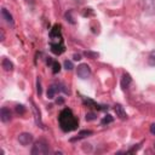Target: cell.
Returning a JSON list of instances; mask_svg holds the SVG:
<instances>
[{"label":"cell","mask_w":155,"mask_h":155,"mask_svg":"<svg viewBox=\"0 0 155 155\" xmlns=\"http://www.w3.org/2000/svg\"><path fill=\"white\" fill-rule=\"evenodd\" d=\"M59 125L63 128V131H73L78 126V120L73 115L70 109H64L62 110L59 115Z\"/></svg>","instance_id":"6da1fadb"},{"label":"cell","mask_w":155,"mask_h":155,"mask_svg":"<svg viewBox=\"0 0 155 155\" xmlns=\"http://www.w3.org/2000/svg\"><path fill=\"white\" fill-rule=\"evenodd\" d=\"M48 151H50V148H48L47 142L41 139V140H38L33 145L31 155H44V154H48Z\"/></svg>","instance_id":"7a4b0ae2"},{"label":"cell","mask_w":155,"mask_h":155,"mask_svg":"<svg viewBox=\"0 0 155 155\" xmlns=\"http://www.w3.org/2000/svg\"><path fill=\"white\" fill-rule=\"evenodd\" d=\"M76 74H78V76L80 79H88L91 76V68H90V65H87L85 63H81L76 68Z\"/></svg>","instance_id":"3957f363"},{"label":"cell","mask_w":155,"mask_h":155,"mask_svg":"<svg viewBox=\"0 0 155 155\" xmlns=\"http://www.w3.org/2000/svg\"><path fill=\"white\" fill-rule=\"evenodd\" d=\"M18 142L22 145H29L33 142V134L28 133V132H23V133H21L18 136Z\"/></svg>","instance_id":"277c9868"},{"label":"cell","mask_w":155,"mask_h":155,"mask_svg":"<svg viewBox=\"0 0 155 155\" xmlns=\"http://www.w3.org/2000/svg\"><path fill=\"white\" fill-rule=\"evenodd\" d=\"M0 119H1L2 122H8V121H11V119H12V113H11V110H10L8 108H6V107H2V108L0 109Z\"/></svg>","instance_id":"5b68a950"},{"label":"cell","mask_w":155,"mask_h":155,"mask_svg":"<svg viewBox=\"0 0 155 155\" xmlns=\"http://www.w3.org/2000/svg\"><path fill=\"white\" fill-rule=\"evenodd\" d=\"M1 16H2V18H4L8 24H11V25L13 24V17H12V15H11L5 7L1 8Z\"/></svg>","instance_id":"8992f818"},{"label":"cell","mask_w":155,"mask_h":155,"mask_svg":"<svg viewBox=\"0 0 155 155\" xmlns=\"http://www.w3.org/2000/svg\"><path fill=\"white\" fill-rule=\"evenodd\" d=\"M114 110H115V113H116V116H119L121 120L127 119V114H126V111L124 110V108H122L120 104H116L115 108H114Z\"/></svg>","instance_id":"52a82bcc"},{"label":"cell","mask_w":155,"mask_h":155,"mask_svg":"<svg viewBox=\"0 0 155 155\" xmlns=\"http://www.w3.org/2000/svg\"><path fill=\"white\" fill-rule=\"evenodd\" d=\"M31 108H33V111H34V117H35V122H36V125H39L40 127H42L41 117H40V113H39V110H38L36 105H35L33 102H31Z\"/></svg>","instance_id":"ba28073f"},{"label":"cell","mask_w":155,"mask_h":155,"mask_svg":"<svg viewBox=\"0 0 155 155\" xmlns=\"http://www.w3.org/2000/svg\"><path fill=\"white\" fill-rule=\"evenodd\" d=\"M1 65H2L4 70H6V71H11L13 69V64H12V62L8 58H4L1 61Z\"/></svg>","instance_id":"9c48e42d"},{"label":"cell","mask_w":155,"mask_h":155,"mask_svg":"<svg viewBox=\"0 0 155 155\" xmlns=\"http://www.w3.org/2000/svg\"><path fill=\"white\" fill-rule=\"evenodd\" d=\"M130 84H131V76L128 74H124L122 75V79H121V86H122V88H127Z\"/></svg>","instance_id":"30bf717a"},{"label":"cell","mask_w":155,"mask_h":155,"mask_svg":"<svg viewBox=\"0 0 155 155\" xmlns=\"http://www.w3.org/2000/svg\"><path fill=\"white\" fill-rule=\"evenodd\" d=\"M57 91H58V88H56V86H50V87H48V90H47V97H48L50 99L54 98V96H56Z\"/></svg>","instance_id":"8fae6325"},{"label":"cell","mask_w":155,"mask_h":155,"mask_svg":"<svg viewBox=\"0 0 155 155\" xmlns=\"http://www.w3.org/2000/svg\"><path fill=\"white\" fill-rule=\"evenodd\" d=\"M88 134H92V131H90V130H85V131H81V132L78 134V137H76V138H73L71 140L81 139V138H84V137H86V136H88Z\"/></svg>","instance_id":"7c38bea8"},{"label":"cell","mask_w":155,"mask_h":155,"mask_svg":"<svg viewBox=\"0 0 155 155\" xmlns=\"http://www.w3.org/2000/svg\"><path fill=\"white\" fill-rule=\"evenodd\" d=\"M59 70H61L59 63H58V62H53V63H52V73H53V74H57Z\"/></svg>","instance_id":"4fadbf2b"},{"label":"cell","mask_w":155,"mask_h":155,"mask_svg":"<svg viewBox=\"0 0 155 155\" xmlns=\"http://www.w3.org/2000/svg\"><path fill=\"white\" fill-rule=\"evenodd\" d=\"M16 113L19 114V115H23L25 113V108L22 104H18V105H16Z\"/></svg>","instance_id":"5bb4252c"},{"label":"cell","mask_w":155,"mask_h":155,"mask_svg":"<svg viewBox=\"0 0 155 155\" xmlns=\"http://www.w3.org/2000/svg\"><path fill=\"white\" fill-rule=\"evenodd\" d=\"M148 63L150 65H155V51H153L150 54H149V58H148Z\"/></svg>","instance_id":"9a60e30c"},{"label":"cell","mask_w":155,"mask_h":155,"mask_svg":"<svg viewBox=\"0 0 155 155\" xmlns=\"http://www.w3.org/2000/svg\"><path fill=\"white\" fill-rule=\"evenodd\" d=\"M94 119H97V115H96L94 113H87V114H86V120H87V121H92V120H94Z\"/></svg>","instance_id":"2e32d148"},{"label":"cell","mask_w":155,"mask_h":155,"mask_svg":"<svg viewBox=\"0 0 155 155\" xmlns=\"http://www.w3.org/2000/svg\"><path fill=\"white\" fill-rule=\"evenodd\" d=\"M110 122H113V117H111V115H107V116L103 117V120H102V124H103V125H105V124H110Z\"/></svg>","instance_id":"e0dca14e"},{"label":"cell","mask_w":155,"mask_h":155,"mask_svg":"<svg viewBox=\"0 0 155 155\" xmlns=\"http://www.w3.org/2000/svg\"><path fill=\"white\" fill-rule=\"evenodd\" d=\"M85 56H86V57H91V58H97V57H98V53L91 52V51H86V52H85Z\"/></svg>","instance_id":"ac0fdd59"},{"label":"cell","mask_w":155,"mask_h":155,"mask_svg":"<svg viewBox=\"0 0 155 155\" xmlns=\"http://www.w3.org/2000/svg\"><path fill=\"white\" fill-rule=\"evenodd\" d=\"M64 68H65L67 70H71L74 67H73V63H71L70 61H64Z\"/></svg>","instance_id":"d6986e66"},{"label":"cell","mask_w":155,"mask_h":155,"mask_svg":"<svg viewBox=\"0 0 155 155\" xmlns=\"http://www.w3.org/2000/svg\"><path fill=\"white\" fill-rule=\"evenodd\" d=\"M36 91H38V94H39V96H41L42 90H41V82H40V80H39V79L36 80Z\"/></svg>","instance_id":"ffe728a7"},{"label":"cell","mask_w":155,"mask_h":155,"mask_svg":"<svg viewBox=\"0 0 155 155\" xmlns=\"http://www.w3.org/2000/svg\"><path fill=\"white\" fill-rule=\"evenodd\" d=\"M150 133L151 134H155V124L150 125Z\"/></svg>","instance_id":"44dd1931"},{"label":"cell","mask_w":155,"mask_h":155,"mask_svg":"<svg viewBox=\"0 0 155 155\" xmlns=\"http://www.w3.org/2000/svg\"><path fill=\"white\" fill-rule=\"evenodd\" d=\"M74 59H75V61H79V59H81V56H80L79 53H75V54H74Z\"/></svg>","instance_id":"7402d4cb"},{"label":"cell","mask_w":155,"mask_h":155,"mask_svg":"<svg viewBox=\"0 0 155 155\" xmlns=\"http://www.w3.org/2000/svg\"><path fill=\"white\" fill-rule=\"evenodd\" d=\"M68 15H69V12H67V13H65V17H67V18H68ZM68 21H69V22H70V23H73V24H74V23H75V22H74V21H73V18H71V17H69V19H68Z\"/></svg>","instance_id":"603a6c76"},{"label":"cell","mask_w":155,"mask_h":155,"mask_svg":"<svg viewBox=\"0 0 155 155\" xmlns=\"http://www.w3.org/2000/svg\"><path fill=\"white\" fill-rule=\"evenodd\" d=\"M4 36H5V34H4V30H1V41L4 40Z\"/></svg>","instance_id":"cb8c5ba5"},{"label":"cell","mask_w":155,"mask_h":155,"mask_svg":"<svg viewBox=\"0 0 155 155\" xmlns=\"http://www.w3.org/2000/svg\"><path fill=\"white\" fill-rule=\"evenodd\" d=\"M154 149H155V144H154Z\"/></svg>","instance_id":"d4e9b609"}]
</instances>
